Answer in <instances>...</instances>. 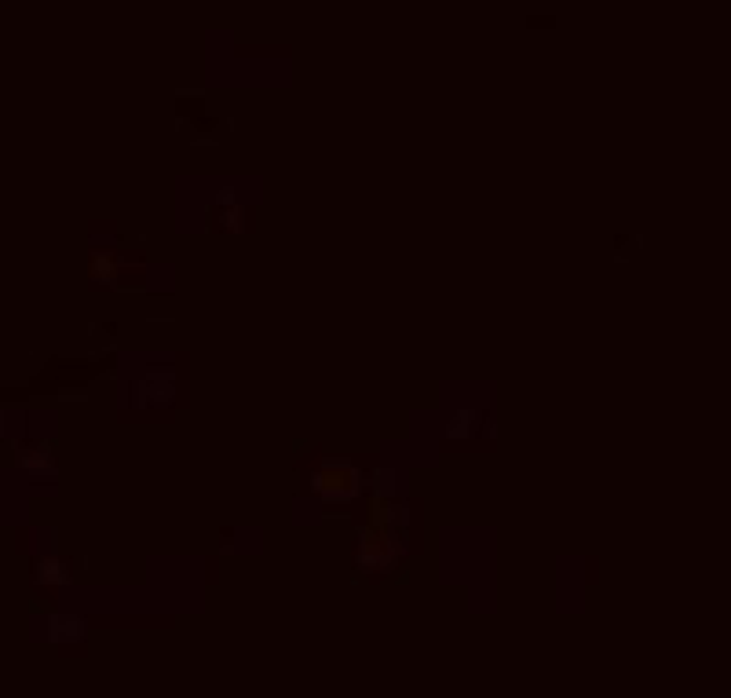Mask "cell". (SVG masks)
<instances>
[{
	"instance_id": "obj_2",
	"label": "cell",
	"mask_w": 731,
	"mask_h": 698,
	"mask_svg": "<svg viewBox=\"0 0 731 698\" xmlns=\"http://www.w3.org/2000/svg\"><path fill=\"white\" fill-rule=\"evenodd\" d=\"M143 399H147L150 410L169 406V402L176 399V373H172L169 366H154V370L143 373L136 381V388H132V406H139Z\"/></svg>"
},
{
	"instance_id": "obj_5",
	"label": "cell",
	"mask_w": 731,
	"mask_h": 698,
	"mask_svg": "<svg viewBox=\"0 0 731 698\" xmlns=\"http://www.w3.org/2000/svg\"><path fill=\"white\" fill-rule=\"evenodd\" d=\"M476 421H479V413H457L454 421L446 424V435H450V439H457V435L465 432V428L472 432V424H476Z\"/></svg>"
},
{
	"instance_id": "obj_1",
	"label": "cell",
	"mask_w": 731,
	"mask_h": 698,
	"mask_svg": "<svg viewBox=\"0 0 731 698\" xmlns=\"http://www.w3.org/2000/svg\"><path fill=\"white\" fill-rule=\"evenodd\" d=\"M359 490V472L351 465H322L311 476V494L322 501H348Z\"/></svg>"
},
{
	"instance_id": "obj_3",
	"label": "cell",
	"mask_w": 731,
	"mask_h": 698,
	"mask_svg": "<svg viewBox=\"0 0 731 698\" xmlns=\"http://www.w3.org/2000/svg\"><path fill=\"white\" fill-rule=\"evenodd\" d=\"M209 223L223 234H242L245 231V209L238 205V198H234L231 187H223V191L216 194V201H212V209H209Z\"/></svg>"
},
{
	"instance_id": "obj_4",
	"label": "cell",
	"mask_w": 731,
	"mask_h": 698,
	"mask_svg": "<svg viewBox=\"0 0 731 698\" xmlns=\"http://www.w3.org/2000/svg\"><path fill=\"white\" fill-rule=\"evenodd\" d=\"M22 465H26V472L44 479V483H52L55 479V461H52V446L48 443H37L33 450H22Z\"/></svg>"
}]
</instances>
